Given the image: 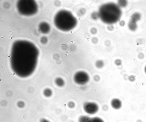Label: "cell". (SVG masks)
I'll list each match as a JSON object with an SVG mask.
<instances>
[{
  "label": "cell",
  "instance_id": "6da1fadb",
  "mask_svg": "<svg viewBox=\"0 0 146 122\" xmlns=\"http://www.w3.org/2000/svg\"><path fill=\"white\" fill-rule=\"evenodd\" d=\"M109 8L107 9L106 5L102 6L100 8V15L99 16L102 20H103L106 18L104 21L105 22L109 18L107 23H112L116 22L120 18L121 11L118 6L113 3L109 4Z\"/></svg>",
  "mask_w": 146,
  "mask_h": 122
},
{
  "label": "cell",
  "instance_id": "7a4b0ae2",
  "mask_svg": "<svg viewBox=\"0 0 146 122\" xmlns=\"http://www.w3.org/2000/svg\"><path fill=\"white\" fill-rule=\"evenodd\" d=\"M73 78L74 81L76 84L79 85H84L88 82L90 77L86 72L80 71L75 73Z\"/></svg>",
  "mask_w": 146,
  "mask_h": 122
},
{
  "label": "cell",
  "instance_id": "3957f363",
  "mask_svg": "<svg viewBox=\"0 0 146 122\" xmlns=\"http://www.w3.org/2000/svg\"><path fill=\"white\" fill-rule=\"evenodd\" d=\"M84 111L89 114H94L96 113L99 110V106L96 103L91 102H85L83 105Z\"/></svg>",
  "mask_w": 146,
  "mask_h": 122
},
{
  "label": "cell",
  "instance_id": "277c9868",
  "mask_svg": "<svg viewBox=\"0 0 146 122\" xmlns=\"http://www.w3.org/2000/svg\"><path fill=\"white\" fill-rule=\"evenodd\" d=\"M111 105L112 107L114 109H118L122 106L121 101L117 98H114L111 101Z\"/></svg>",
  "mask_w": 146,
  "mask_h": 122
},
{
  "label": "cell",
  "instance_id": "5b68a950",
  "mask_svg": "<svg viewBox=\"0 0 146 122\" xmlns=\"http://www.w3.org/2000/svg\"><path fill=\"white\" fill-rule=\"evenodd\" d=\"M104 62L100 60H97L95 64L96 67L98 69H101L104 66Z\"/></svg>",
  "mask_w": 146,
  "mask_h": 122
},
{
  "label": "cell",
  "instance_id": "8992f818",
  "mask_svg": "<svg viewBox=\"0 0 146 122\" xmlns=\"http://www.w3.org/2000/svg\"><path fill=\"white\" fill-rule=\"evenodd\" d=\"M90 117L86 115H82L78 118V122H88Z\"/></svg>",
  "mask_w": 146,
  "mask_h": 122
},
{
  "label": "cell",
  "instance_id": "52a82bcc",
  "mask_svg": "<svg viewBox=\"0 0 146 122\" xmlns=\"http://www.w3.org/2000/svg\"><path fill=\"white\" fill-rule=\"evenodd\" d=\"M88 122H104L100 118L98 117H94L90 119Z\"/></svg>",
  "mask_w": 146,
  "mask_h": 122
},
{
  "label": "cell",
  "instance_id": "ba28073f",
  "mask_svg": "<svg viewBox=\"0 0 146 122\" xmlns=\"http://www.w3.org/2000/svg\"><path fill=\"white\" fill-rule=\"evenodd\" d=\"M57 85L60 87L63 86L64 84V80L61 78H58L57 79L56 82Z\"/></svg>",
  "mask_w": 146,
  "mask_h": 122
},
{
  "label": "cell",
  "instance_id": "9c48e42d",
  "mask_svg": "<svg viewBox=\"0 0 146 122\" xmlns=\"http://www.w3.org/2000/svg\"><path fill=\"white\" fill-rule=\"evenodd\" d=\"M86 12V10L84 8L80 9L78 11V16H81L84 15Z\"/></svg>",
  "mask_w": 146,
  "mask_h": 122
},
{
  "label": "cell",
  "instance_id": "30bf717a",
  "mask_svg": "<svg viewBox=\"0 0 146 122\" xmlns=\"http://www.w3.org/2000/svg\"><path fill=\"white\" fill-rule=\"evenodd\" d=\"M91 16L92 18L94 20L97 19L100 16L99 13L95 12L92 13Z\"/></svg>",
  "mask_w": 146,
  "mask_h": 122
},
{
  "label": "cell",
  "instance_id": "8fae6325",
  "mask_svg": "<svg viewBox=\"0 0 146 122\" xmlns=\"http://www.w3.org/2000/svg\"><path fill=\"white\" fill-rule=\"evenodd\" d=\"M68 105L69 108L72 109L75 107V105L74 102L72 101H70L68 102Z\"/></svg>",
  "mask_w": 146,
  "mask_h": 122
},
{
  "label": "cell",
  "instance_id": "7c38bea8",
  "mask_svg": "<svg viewBox=\"0 0 146 122\" xmlns=\"http://www.w3.org/2000/svg\"><path fill=\"white\" fill-rule=\"evenodd\" d=\"M44 94L46 96L49 97L51 95L52 92L50 90H46L44 91Z\"/></svg>",
  "mask_w": 146,
  "mask_h": 122
},
{
  "label": "cell",
  "instance_id": "4fadbf2b",
  "mask_svg": "<svg viewBox=\"0 0 146 122\" xmlns=\"http://www.w3.org/2000/svg\"><path fill=\"white\" fill-rule=\"evenodd\" d=\"M97 31L96 29L94 27L92 28L91 29L90 32L92 34H95L97 33Z\"/></svg>",
  "mask_w": 146,
  "mask_h": 122
},
{
  "label": "cell",
  "instance_id": "5bb4252c",
  "mask_svg": "<svg viewBox=\"0 0 146 122\" xmlns=\"http://www.w3.org/2000/svg\"><path fill=\"white\" fill-rule=\"evenodd\" d=\"M94 80L96 82L99 81L100 79V76L98 75H96L94 77Z\"/></svg>",
  "mask_w": 146,
  "mask_h": 122
},
{
  "label": "cell",
  "instance_id": "9a60e30c",
  "mask_svg": "<svg viewBox=\"0 0 146 122\" xmlns=\"http://www.w3.org/2000/svg\"><path fill=\"white\" fill-rule=\"evenodd\" d=\"M98 40L97 38L96 37H93L92 39V41L94 44H96L98 42Z\"/></svg>",
  "mask_w": 146,
  "mask_h": 122
},
{
  "label": "cell",
  "instance_id": "2e32d148",
  "mask_svg": "<svg viewBox=\"0 0 146 122\" xmlns=\"http://www.w3.org/2000/svg\"><path fill=\"white\" fill-rule=\"evenodd\" d=\"M115 63L116 65L119 66L121 64V60L119 59H117L115 60Z\"/></svg>",
  "mask_w": 146,
  "mask_h": 122
},
{
  "label": "cell",
  "instance_id": "e0dca14e",
  "mask_svg": "<svg viewBox=\"0 0 146 122\" xmlns=\"http://www.w3.org/2000/svg\"><path fill=\"white\" fill-rule=\"evenodd\" d=\"M24 104L23 102H20L19 103L18 105L20 107H23L24 106Z\"/></svg>",
  "mask_w": 146,
  "mask_h": 122
},
{
  "label": "cell",
  "instance_id": "ac0fdd59",
  "mask_svg": "<svg viewBox=\"0 0 146 122\" xmlns=\"http://www.w3.org/2000/svg\"><path fill=\"white\" fill-rule=\"evenodd\" d=\"M40 122H50L48 120L45 119H42L40 121Z\"/></svg>",
  "mask_w": 146,
  "mask_h": 122
},
{
  "label": "cell",
  "instance_id": "d6986e66",
  "mask_svg": "<svg viewBox=\"0 0 146 122\" xmlns=\"http://www.w3.org/2000/svg\"><path fill=\"white\" fill-rule=\"evenodd\" d=\"M108 29L109 30H111L113 29V27L111 25L109 26L108 27Z\"/></svg>",
  "mask_w": 146,
  "mask_h": 122
},
{
  "label": "cell",
  "instance_id": "ffe728a7",
  "mask_svg": "<svg viewBox=\"0 0 146 122\" xmlns=\"http://www.w3.org/2000/svg\"><path fill=\"white\" fill-rule=\"evenodd\" d=\"M106 45L109 46L110 45V41L108 40H107L105 42Z\"/></svg>",
  "mask_w": 146,
  "mask_h": 122
},
{
  "label": "cell",
  "instance_id": "44dd1931",
  "mask_svg": "<svg viewBox=\"0 0 146 122\" xmlns=\"http://www.w3.org/2000/svg\"><path fill=\"white\" fill-rule=\"evenodd\" d=\"M145 72L146 73V66L145 67Z\"/></svg>",
  "mask_w": 146,
  "mask_h": 122
}]
</instances>
